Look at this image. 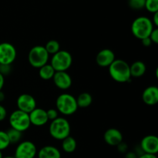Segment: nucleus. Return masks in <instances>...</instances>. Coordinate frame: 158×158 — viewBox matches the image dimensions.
<instances>
[{
    "mask_svg": "<svg viewBox=\"0 0 158 158\" xmlns=\"http://www.w3.org/2000/svg\"><path fill=\"white\" fill-rule=\"evenodd\" d=\"M109 73L111 78L117 83H128L131 80L130 65L120 59H116L109 66Z\"/></svg>",
    "mask_w": 158,
    "mask_h": 158,
    "instance_id": "f257e3e1",
    "label": "nucleus"
},
{
    "mask_svg": "<svg viewBox=\"0 0 158 158\" xmlns=\"http://www.w3.org/2000/svg\"><path fill=\"white\" fill-rule=\"evenodd\" d=\"M154 29L151 19L147 16H139L131 24V32L138 40L148 38Z\"/></svg>",
    "mask_w": 158,
    "mask_h": 158,
    "instance_id": "f03ea898",
    "label": "nucleus"
},
{
    "mask_svg": "<svg viewBox=\"0 0 158 158\" xmlns=\"http://www.w3.org/2000/svg\"><path fill=\"white\" fill-rule=\"evenodd\" d=\"M71 127L67 119L59 117L52 120L49 127V133L51 137L57 140H63L70 136Z\"/></svg>",
    "mask_w": 158,
    "mask_h": 158,
    "instance_id": "7ed1b4c3",
    "label": "nucleus"
},
{
    "mask_svg": "<svg viewBox=\"0 0 158 158\" xmlns=\"http://www.w3.org/2000/svg\"><path fill=\"white\" fill-rule=\"evenodd\" d=\"M56 106L57 111L64 116L73 115L79 108L76 97L66 93L58 96L56 100Z\"/></svg>",
    "mask_w": 158,
    "mask_h": 158,
    "instance_id": "20e7f679",
    "label": "nucleus"
},
{
    "mask_svg": "<svg viewBox=\"0 0 158 158\" xmlns=\"http://www.w3.org/2000/svg\"><path fill=\"white\" fill-rule=\"evenodd\" d=\"M72 63L73 56L70 52L61 49L52 55L50 60V65L56 72H66L71 67Z\"/></svg>",
    "mask_w": 158,
    "mask_h": 158,
    "instance_id": "39448f33",
    "label": "nucleus"
},
{
    "mask_svg": "<svg viewBox=\"0 0 158 158\" xmlns=\"http://www.w3.org/2000/svg\"><path fill=\"white\" fill-rule=\"evenodd\" d=\"M49 59V53L43 46H33L28 54L29 64L36 69H40L43 66L47 64Z\"/></svg>",
    "mask_w": 158,
    "mask_h": 158,
    "instance_id": "423d86ee",
    "label": "nucleus"
},
{
    "mask_svg": "<svg viewBox=\"0 0 158 158\" xmlns=\"http://www.w3.org/2000/svg\"><path fill=\"white\" fill-rule=\"evenodd\" d=\"M9 124L11 128L23 133L29 129L31 126L29 114L23 112L19 110H14L9 116Z\"/></svg>",
    "mask_w": 158,
    "mask_h": 158,
    "instance_id": "0eeeda50",
    "label": "nucleus"
},
{
    "mask_svg": "<svg viewBox=\"0 0 158 158\" xmlns=\"http://www.w3.org/2000/svg\"><path fill=\"white\" fill-rule=\"evenodd\" d=\"M37 148L33 142L24 140L19 143L15 151V158H35L37 155Z\"/></svg>",
    "mask_w": 158,
    "mask_h": 158,
    "instance_id": "6e6552de",
    "label": "nucleus"
},
{
    "mask_svg": "<svg viewBox=\"0 0 158 158\" xmlns=\"http://www.w3.org/2000/svg\"><path fill=\"white\" fill-rule=\"evenodd\" d=\"M16 56V49L12 43L8 42L0 43V64L12 65Z\"/></svg>",
    "mask_w": 158,
    "mask_h": 158,
    "instance_id": "1a4fd4ad",
    "label": "nucleus"
},
{
    "mask_svg": "<svg viewBox=\"0 0 158 158\" xmlns=\"http://www.w3.org/2000/svg\"><path fill=\"white\" fill-rule=\"evenodd\" d=\"M18 110L23 112L29 114L36 108V101L32 95L28 94H23L19 96L16 100Z\"/></svg>",
    "mask_w": 158,
    "mask_h": 158,
    "instance_id": "9d476101",
    "label": "nucleus"
},
{
    "mask_svg": "<svg viewBox=\"0 0 158 158\" xmlns=\"http://www.w3.org/2000/svg\"><path fill=\"white\" fill-rule=\"evenodd\" d=\"M140 148L143 154H156L158 152V137L155 135H147L141 140Z\"/></svg>",
    "mask_w": 158,
    "mask_h": 158,
    "instance_id": "9b49d317",
    "label": "nucleus"
},
{
    "mask_svg": "<svg viewBox=\"0 0 158 158\" xmlns=\"http://www.w3.org/2000/svg\"><path fill=\"white\" fill-rule=\"evenodd\" d=\"M55 86L62 90H66L72 86L71 76L67 72H56L52 79Z\"/></svg>",
    "mask_w": 158,
    "mask_h": 158,
    "instance_id": "f8f14e48",
    "label": "nucleus"
},
{
    "mask_svg": "<svg viewBox=\"0 0 158 158\" xmlns=\"http://www.w3.org/2000/svg\"><path fill=\"white\" fill-rule=\"evenodd\" d=\"M31 125L35 127H43L49 121L46 110L42 108L36 107L29 114Z\"/></svg>",
    "mask_w": 158,
    "mask_h": 158,
    "instance_id": "ddd939ff",
    "label": "nucleus"
},
{
    "mask_svg": "<svg viewBox=\"0 0 158 158\" xmlns=\"http://www.w3.org/2000/svg\"><path fill=\"white\" fill-rule=\"evenodd\" d=\"M115 60V53L110 49H103L96 56V63L100 67H109Z\"/></svg>",
    "mask_w": 158,
    "mask_h": 158,
    "instance_id": "4468645a",
    "label": "nucleus"
},
{
    "mask_svg": "<svg viewBox=\"0 0 158 158\" xmlns=\"http://www.w3.org/2000/svg\"><path fill=\"white\" fill-rule=\"evenodd\" d=\"M103 139L106 143L112 147H117L119 143L123 142V134L117 128H109L103 135Z\"/></svg>",
    "mask_w": 158,
    "mask_h": 158,
    "instance_id": "2eb2a0df",
    "label": "nucleus"
},
{
    "mask_svg": "<svg viewBox=\"0 0 158 158\" xmlns=\"http://www.w3.org/2000/svg\"><path fill=\"white\" fill-rule=\"evenodd\" d=\"M142 100L148 106H154L158 103V88L156 86L147 87L142 94Z\"/></svg>",
    "mask_w": 158,
    "mask_h": 158,
    "instance_id": "dca6fc26",
    "label": "nucleus"
},
{
    "mask_svg": "<svg viewBox=\"0 0 158 158\" xmlns=\"http://www.w3.org/2000/svg\"><path fill=\"white\" fill-rule=\"evenodd\" d=\"M38 158H61L60 150L55 146L46 145L37 151Z\"/></svg>",
    "mask_w": 158,
    "mask_h": 158,
    "instance_id": "f3484780",
    "label": "nucleus"
},
{
    "mask_svg": "<svg viewBox=\"0 0 158 158\" xmlns=\"http://www.w3.org/2000/svg\"><path fill=\"white\" fill-rule=\"evenodd\" d=\"M130 71H131V77L139 78L145 74L147 71V66L143 62L135 61L130 66Z\"/></svg>",
    "mask_w": 158,
    "mask_h": 158,
    "instance_id": "a211bd4d",
    "label": "nucleus"
},
{
    "mask_svg": "<svg viewBox=\"0 0 158 158\" xmlns=\"http://www.w3.org/2000/svg\"><path fill=\"white\" fill-rule=\"evenodd\" d=\"M77 147V140L74 137L69 136L62 140V149L67 154H71L76 151Z\"/></svg>",
    "mask_w": 158,
    "mask_h": 158,
    "instance_id": "6ab92c4d",
    "label": "nucleus"
},
{
    "mask_svg": "<svg viewBox=\"0 0 158 158\" xmlns=\"http://www.w3.org/2000/svg\"><path fill=\"white\" fill-rule=\"evenodd\" d=\"M55 73V69L52 68L50 63H47L39 69V76L43 80H52Z\"/></svg>",
    "mask_w": 158,
    "mask_h": 158,
    "instance_id": "aec40b11",
    "label": "nucleus"
},
{
    "mask_svg": "<svg viewBox=\"0 0 158 158\" xmlns=\"http://www.w3.org/2000/svg\"><path fill=\"white\" fill-rule=\"evenodd\" d=\"M77 103L78 107L86 108L90 106L93 103V97L90 94L87 92L81 93L78 97H77Z\"/></svg>",
    "mask_w": 158,
    "mask_h": 158,
    "instance_id": "412c9836",
    "label": "nucleus"
},
{
    "mask_svg": "<svg viewBox=\"0 0 158 158\" xmlns=\"http://www.w3.org/2000/svg\"><path fill=\"white\" fill-rule=\"evenodd\" d=\"M45 49L47 51L49 55H54L60 50V44L57 40H51L45 45Z\"/></svg>",
    "mask_w": 158,
    "mask_h": 158,
    "instance_id": "4be33fe9",
    "label": "nucleus"
},
{
    "mask_svg": "<svg viewBox=\"0 0 158 158\" xmlns=\"http://www.w3.org/2000/svg\"><path fill=\"white\" fill-rule=\"evenodd\" d=\"M6 134H7L8 137H9L10 143H19L22 139V137H23V135H22L23 133L19 131H16L15 129H12V128H9L6 131Z\"/></svg>",
    "mask_w": 158,
    "mask_h": 158,
    "instance_id": "5701e85b",
    "label": "nucleus"
},
{
    "mask_svg": "<svg viewBox=\"0 0 158 158\" xmlns=\"http://www.w3.org/2000/svg\"><path fill=\"white\" fill-rule=\"evenodd\" d=\"M10 144V141L6 134V131H0V151H2L7 149Z\"/></svg>",
    "mask_w": 158,
    "mask_h": 158,
    "instance_id": "b1692460",
    "label": "nucleus"
},
{
    "mask_svg": "<svg viewBox=\"0 0 158 158\" xmlns=\"http://www.w3.org/2000/svg\"><path fill=\"white\" fill-rule=\"evenodd\" d=\"M145 9L151 13H155L158 12V0H146Z\"/></svg>",
    "mask_w": 158,
    "mask_h": 158,
    "instance_id": "393cba45",
    "label": "nucleus"
},
{
    "mask_svg": "<svg viewBox=\"0 0 158 158\" xmlns=\"http://www.w3.org/2000/svg\"><path fill=\"white\" fill-rule=\"evenodd\" d=\"M146 0H128V5L134 10H140L144 8Z\"/></svg>",
    "mask_w": 158,
    "mask_h": 158,
    "instance_id": "a878e982",
    "label": "nucleus"
},
{
    "mask_svg": "<svg viewBox=\"0 0 158 158\" xmlns=\"http://www.w3.org/2000/svg\"><path fill=\"white\" fill-rule=\"evenodd\" d=\"M12 72V65H5V64H0V74L6 77L9 74L11 73Z\"/></svg>",
    "mask_w": 158,
    "mask_h": 158,
    "instance_id": "bb28decb",
    "label": "nucleus"
},
{
    "mask_svg": "<svg viewBox=\"0 0 158 158\" xmlns=\"http://www.w3.org/2000/svg\"><path fill=\"white\" fill-rule=\"evenodd\" d=\"M46 114H47L49 120H51V121L59 117V112L56 109H54V108H51V109L46 110Z\"/></svg>",
    "mask_w": 158,
    "mask_h": 158,
    "instance_id": "cd10ccee",
    "label": "nucleus"
},
{
    "mask_svg": "<svg viewBox=\"0 0 158 158\" xmlns=\"http://www.w3.org/2000/svg\"><path fill=\"white\" fill-rule=\"evenodd\" d=\"M149 38L151 39L152 43L157 44L158 43V29L157 28H154V29H153L151 35H150Z\"/></svg>",
    "mask_w": 158,
    "mask_h": 158,
    "instance_id": "c85d7f7f",
    "label": "nucleus"
},
{
    "mask_svg": "<svg viewBox=\"0 0 158 158\" xmlns=\"http://www.w3.org/2000/svg\"><path fill=\"white\" fill-rule=\"evenodd\" d=\"M117 150L120 153H122V154H126L127 152V149H128V146L126 143L124 142H121L120 143H119L117 145Z\"/></svg>",
    "mask_w": 158,
    "mask_h": 158,
    "instance_id": "c756f323",
    "label": "nucleus"
},
{
    "mask_svg": "<svg viewBox=\"0 0 158 158\" xmlns=\"http://www.w3.org/2000/svg\"><path fill=\"white\" fill-rule=\"evenodd\" d=\"M7 117V110L6 107L0 104V122L4 120Z\"/></svg>",
    "mask_w": 158,
    "mask_h": 158,
    "instance_id": "7c9ffc66",
    "label": "nucleus"
},
{
    "mask_svg": "<svg viewBox=\"0 0 158 158\" xmlns=\"http://www.w3.org/2000/svg\"><path fill=\"white\" fill-rule=\"evenodd\" d=\"M124 158H138V156L134 151H127L125 154Z\"/></svg>",
    "mask_w": 158,
    "mask_h": 158,
    "instance_id": "2f4dec72",
    "label": "nucleus"
},
{
    "mask_svg": "<svg viewBox=\"0 0 158 158\" xmlns=\"http://www.w3.org/2000/svg\"><path fill=\"white\" fill-rule=\"evenodd\" d=\"M141 42H142V44H143V46H146V47H148V46H150L151 44H152V42H151V39H150L149 37L143 39V40H141Z\"/></svg>",
    "mask_w": 158,
    "mask_h": 158,
    "instance_id": "473e14b6",
    "label": "nucleus"
},
{
    "mask_svg": "<svg viewBox=\"0 0 158 158\" xmlns=\"http://www.w3.org/2000/svg\"><path fill=\"white\" fill-rule=\"evenodd\" d=\"M151 21H152V23L154 26H158V12L154 13V16H153V19H151Z\"/></svg>",
    "mask_w": 158,
    "mask_h": 158,
    "instance_id": "72a5a7b5",
    "label": "nucleus"
},
{
    "mask_svg": "<svg viewBox=\"0 0 158 158\" xmlns=\"http://www.w3.org/2000/svg\"><path fill=\"white\" fill-rule=\"evenodd\" d=\"M138 158H157V155H154V154H143L140 156H139Z\"/></svg>",
    "mask_w": 158,
    "mask_h": 158,
    "instance_id": "f704fd0d",
    "label": "nucleus"
},
{
    "mask_svg": "<svg viewBox=\"0 0 158 158\" xmlns=\"http://www.w3.org/2000/svg\"><path fill=\"white\" fill-rule=\"evenodd\" d=\"M5 84V77L2 74H0V91L2 89Z\"/></svg>",
    "mask_w": 158,
    "mask_h": 158,
    "instance_id": "c9c22d12",
    "label": "nucleus"
},
{
    "mask_svg": "<svg viewBox=\"0 0 158 158\" xmlns=\"http://www.w3.org/2000/svg\"><path fill=\"white\" fill-rule=\"evenodd\" d=\"M4 100H5V94L1 90L0 91V103L4 101Z\"/></svg>",
    "mask_w": 158,
    "mask_h": 158,
    "instance_id": "e433bc0d",
    "label": "nucleus"
},
{
    "mask_svg": "<svg viewBox=\"0 0 158 158\" xmlns=\"http://www.w3.org/2000/svg\"><path fill=\"white\" fill-rule=\"evenodd\" d=\"M2 158H15L14 156H6V157H3Z\"/></svg>",
    "mask_w": 158,
    "mask_h": 158,
    "instance_id": "4c0bfd02",
    "label": "nucleus"
},
{
    "mask_svg": "<svg viewBox=\"0 0 158 158\" xmlns=\"http://www.w3.org/2000/svg\"><path fill=\"white\" fill-rule=\"evenodd\" d=\"M3 156H2V151H0V158H2Z\"/></svg>",
    "mask_w": 158,
    "mask_h": 158,
    "instance_id": "58836bf2",
    "label": "nucleus"
}]
</instances>
